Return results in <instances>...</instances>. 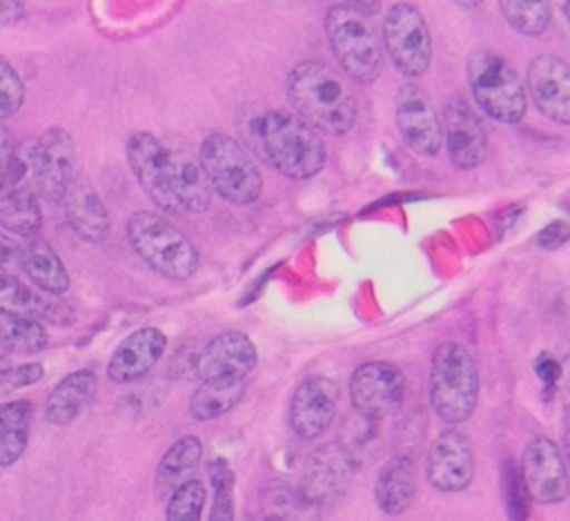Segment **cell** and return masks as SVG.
Here are the masks:
<instances>
[{"label": "cell", "instance_id": "24", "mask_svg": "<svg viewBox=\"0 0 570 521\" xmlns=\"http://www.w3.org/2000/svg\"><path fill=\"white\" fill-rule=\"evenodd\" d=\"M203 459V443L198 436L187 434L174 441L167 452L163 454L156 476H154V492L158 499H169V494L196 476V470Z\"/></svg>", "mask_w": 570, "mask_h": 521}, {"label": "cell", "instance_id": "5", "mask_svg": "<svg viewBox=\"0 0 570 521\" xmlns=\"http://www.w3.org/2000/svg\"><path fill=\"white\" fill-rule=\"evenodd\" d=\"M127 240L154 272L169 281H187L198 269L196 245L163 214L136 212L127 220Z\"/></svg>", "mask_w": 570, "mask_h": 521}, {"label": "cell", "instance_id": "16", "mask_svg": "<svg viewBox=\"0 0 570 521\" xmlns=\"http://www.w3.org/2000/svg\"><path fill=\"white\" fill-rule=\"evenodd\" d=\"M443 140L456 169H474L485 160L488 136L474 107L456 96L443 109Z\"/></svg>", "mask_w": 570, "mask_h": 521}, {"label": "cell", "instance_id": "26", "mask_svg": "<svg viewBox=\"0 0 570 521\" xmlns=\"http://www.w3.org/2000/svg\"><path fill=\"white\" fill-rule=\"evenodd\" d=\"M414 492V463L410 456H394L379 470L374 499L385 514H403L412 505Z\"/></svg>", "mask_w": 570, "mask_h": 521}, {"label": "cell", "instance_id": "27", "mask_svg": "<svg viewBox=\"0 0 570 521\" xmlns=\"http://www.w3.org/2000/svg\"><path fill=\"white\" fill-rule=\"evenodd\" d=\"M247 383L243 376L203 379L189 399V414L196 421H212L238 405L245 396Z\"/></svg>", "mask_w": 570, "mask_h": 521}, {"label": "cell", "instance_id": "11", "mask_svg": "<svg viewBox=\"0 0 570 521\" xmlns=\"http://www.w3.org/2000/svg\"><path fill=\"white\" fill-rule=\"evenodd\" d=\"M350 399L363 419L379 421L401 410L405 376L401 367L390 361L361 363L350 379Z\"/></svg>", "mask_w": 570, "mask_h": 521}, {"label": "cell", "instance_id": "31", "mask_svg": "<svg viewBox=\"0 0 570 521\" xmlns=\"http://www.w3.org/2000/svg\"><path fill=\"white\" fill-rule=\"evenodd\" d=\"M503 20L521 36H541L552 22L550 0H497Z\"/></svg>", "mask_w": 570, "mask_h": 521}, {"label": "cell", "instance_id": "17", "mask_svg": "<svg viewBox=\"0 0 570 521\" xmlns=\"http://www.w3.org/2000/svg\"><path fill=\"white\" fill-rule=\"evenodd\" d=\"M525 87L534 107L557 125H570V65L552 53L532 58Z\"/></svg>", "mask_w": 570, "mask_h": 521}, {"label": "cell", "instance_id": "33", "mask_svg": "<svg viewBox=\"0 0 570 521\" xmlns=\"http://www.w3.org/2000/svg\"><path fill=\"white\" fill-rule=\"evenodd\" d=\"M205 499V485L198 479H189L169 494L165 508L167 521H198Z\"/></svg>", "mask_w": 570, "mask_h": 521}, {"label": "cell", "instance_id": "1", "mask_svg": "<svg viewBox=\"0 0 570 521\" xmlns=\"http://www.w3.org/2000/svg\"><path fill=\"white\" fill-rule=\"evenodd\" d=\"M245 136L252 149L281 176L305 180L321 171L325 145L321 131L307 125L298 114L285 109H265L245 122Z\"/></svg>", "mask_w": 570, "mask_h": 521}, {"label": "cell", "instance_id": "8", "mask_svg": "<svg viewBox=\"0 0 570 521\" xmlns=\"http://www.w3.org/2000/svg\"><path fill=\"white\" fill-rule=\"evenodd\" d=\"M381 38L392 65L405 78H419L430 69L432 38L423 16L414 4L410 2L392 4L385 11Z\"/></svg>", "mask_w": 570, "mask_h": 521}, {"label": "cell", "instance_id": "23", "mask_svg": "<svg viewBox=\"0 0 570 521\" xmlns=\"http://www.w3.org/2000/svg\"><path fill=\"white\" fill-rule=\"evenodd\" d=\"M96 387H98V383H96V376L91 370H78V372L67 374L49 392L47 403H45V419L58 427L69 425L91 403Z\"/></svg>", "mask_w": 570, "mask_h": 521}, {"label": "cell", "instance_id": "29", "mask_svg": "<svg viewBox=\"0 0 570 521\" xmlns=\"http://www.w3.org/2000/svg\"><path fill=\"white\" fill-rule=\"evenodd\" d=\"M47 330L38 318L0 309V347L2 354H36L47 347Z\"/></svg>", "mask_w": 570, "mask_h": 521}, {"label": "cell", "instance_id": "14", "mask_svg": "<svg viewBox=\"0 0 570 521\" xmlns=\"http://www.w3.org/2000/svg\"><path fill=\"white\" fill-rule=\"evenodd\" d=\"M354 476V459L341 443L316 448L303 465L301 494L312 505H330L338 501Z\"/></svg>", "mask_w": 570, "mask_h": 521}, {"label": "cell", "instance_id": "4", "mask_svg": "<svg viewBox=\"0 0 570 521\" xmlns=\"http://www.w3.org/2000/svg\"><path fill=\"white\" fill-rule=\"evenodd\" d=\"M479 401V370L470 350L456 341L436 345L430 361V403L450 425L472 416Z\"/></svg>", "mask_w": 570, "mask_h": 521}, {"label": "cell", "instance_id": "32", "mask_svg": "<svg viewBox=\"0 0 570 521\" xmlns=\"http://www.w3.org/2000/svg\"><path fill=\"white\" fill-rule=\"evenodd\" d=\"M0 303H2V309L33 316L38 321L40 318H58L56 305L49 298L40 296L38 292H33L31 287H27L24 283H20L18 278H13L9 274L2 276Z\"/></svg>", "mask_w": 570, "mask_h": 521}, {"label": "cell", "instance_id": "40", "mask_svg": "<svg viewBox=\"0 0 570 521\" xmlns=\"http://www.w3.org/2000/svg\"><path fill=\"white\" fill-rule=\"evenodd\" d=\"M2 18H0V24L2 27H11L16 22L22 20V4L20 0H2Z\"/></svg>", "mask_w": 570, "mask_h": 521}, {"label": "cell", "instance_id": "34", "mask_svg": "<svg viewBox=\"0 0 570 521\" xmlns=\"http://www.w3.org/2000/svg\"><path fill=\"white\" fill-rule=\"evenodd\" d=\"M212 485H214V505H212V521H229L234 517L232 490H234V474L225 465L223 459L212 463L209 468Z\"/></svg>", "mask_w": 570, "mask_h": 521}, {"label": "cell", "instance_id": "19", "mask_svg": "<svg viewBox=\"0 0 570 521\" xmlns=\"http://www.w3.org/2000/svg\"><path fill=\"white\" fill-rule=\"evenodd\" d=\"M258 361L256 345L238 330H227L214 336L194 358V372L203 379L214 376H247Z\"/></svg>", "mask_w": 570, "mask_h": 521}, {"label": "cell", "instance_id": "36", "mask_svg": "<svg viewBox=\"0 0 570 521\" xmlns=\"http://www.w3.org/2000/svg\"><path fill=\"white\" fill-rule=\"evenodd\" d=\"M42 374H45L42 363H22V365H16V367L2 372V390L9 392V390H18V387L31 385V383L40 381Z\"/></svg>", "mask_w": 570, "mask_h": 521}, {"label": "cell", "instance_id": "3", "mask_svg": "<svg viewBox=\"0 0 570 521\" xmlns=\"http://www.w3.org/2000/svg\"><path fill=\"white\" fill-rule=\"evenodd\" d=\"M325 31L343 73L356 85L374 82L383 71V38L358 7L334 4L325 16Z\"/></svg>", "mask_w": 570, "mask_h": 521}, {"label": "cell", "instance_id": "2", "mask_svg": "<svg viewBox=\"0 0 570 521\" xmlns=\"http://www.w3.org/2000/svg\"><path fill=\"white\" fill-rule=\"evenodd\" d=\"M287 100L294 114L327 136L347 134L358 116L356 94L347 76L321 60L301 62L289 71Z\"/></svg>", "mask_w": 570, "mask_h": 521}, {"label": "cell", "instance_id": "15", "mask_svg": "<svg viewBox=\"0 0 570 521\" xmlns=\"http://www.w3.org/2000/svg\"><path fill=\"white\" fill-rule=\"evenodd\" d=\"M338 410V385L323 376L303 379L289 401V427L303 441L318 439L334 421Z\"/></svg>", "mask_w": 570, "mask_h": 521}, {"label": "cell", "instance_id": "10", "mask_svg": "<svg viewBox=\"0 0 570 521\" xmlns=\"http://www.w3.org/2000/svg\"><path fill=\"white\" fill-rule=\"evenodd\" d=\"M127 160L145 194L165 212H180L174 191V156L160 138L149 131H136L127 138Z\"/></svg>", "mask_w": 570, "mask_h": 521}, {"label": "cell", "instance_id": "39", "mask_svg": "<svg viewBox=\"0 0 570 521\" xmlns=\"http://www.w3.org/2000/svg\"><path fill=\"white\" fill-rule=\"evenodd\" d=\"M550 7H552V20L570 40V0H550Z\"/></svg>", "mask_w": 570, "mask_h": 521}, {"label": "cell", "instance_id": "6", "mask_svg": "<svg viewBox=\"0 0 570 521\" xmlns=\"http://www.w3.org/2000/svg\"><path fill=\"white\" fill-rule=\"evenodd\" d=\"M465 71L472 98L488 118L514 125L525 116V87L505 58L476 47L468 56Z\"/></svg>", "mask_w": 570, "mask_h": 521}, {"label": "cell", "instance_id": "35", "mask_svg": "<svg viewBox=\"0 0 570 521\" xmlns=\"http://www.w3.org/2000/svg\"><path fill=\"white\" fill-rule=\"evenodd\" d=\"M0 89H2V105H0V118L7 120L13 116L22 102H24V82L20 76L13 71V67L2 60L0 62Z\"/></svg>", "mask_w": 570, "mask_h": 521}, {"label": "cell", "instance_id": "25", "mask_svg": "<svg viewBox=\"0 0 570 521\" xmlns=\"http://www.w3.org/2000/svg\"><path fill=\"white\" fill-rule=\"evenodd\" d=\"M174 156V191L180 212L203 214L212 203V183L205 174L200 158L185 147H171Z\"/></svg>", "mask_w": 570, "mask_h": 521}, {"label": "cell", "instance_id": "30", "mask_svg": "<svg viewBox=\"0 0 570 521\" xmlns=\"http://www.w3.org/2000/svg\"><path fill=\"white\" fill-rule=\"evenodd\" d=\"M33 407L29 401H11L0 407V463L7 468L18 461L29 441Z\"/></svg>", "mask_w": 570, "mask_h": 521}, {"label": "cell", "instance_id": "38", "mask_svg": "<svg viewBox=\"0 0 570 521\" xmlns=\"http://www.w3.org/2000/svg\"><path fill=\"white\" fill-rule=\"evenodd\" d=\"M534 370H537V376L541 379V383L546 385V390L552 392V387L557 385L559 374H561L559 363H557L550 354H541V356L537 358V363H534Z\"/></svg>", "mask_w": 570, "mask_h": 521}, {"label": "cell", "instance_id": "41", "mask_svg": "<svg viewBox=\"0 0 570 521\" xmlns=\"http://www.w3.org/2000/svg\"><path fill=\"white\" fill-rule=\"evenodd\" d=\"M350 4L358 7L361 11H365L367 16H372L376 9H379V0H347Z\"/></svg>", "mask_w": 570, "mask_h": 521}, {"label": "cell", "instance_id": "43", "mask_svg": "<svg viewBox=\"0 0 570 521\" xmlns=\"http://www.w3.org/2000/svg\"><path fill=\"white\" fill-rule=\"evenodd\" d=\"M452 2L463 7V9H476L479 4H483V0H452Z\"/></svg>", "mask_w": 570, "mask_h": 521}, {"label": "cell", "instance_id": "18", "mask_svg": "<svg viewBox=\"0 0 570 521\" xmlns=\"http://www.w3.org/2000/svg\"><path fill=\"white\" fill-rule=\"evenodd\" d=\"M474 474V456L470 441L456 430H443L430 445L425 456V476L436 492H461Z\"/></svg>", "mask_w": 570, "mask_h": 521}, {"label": "cell", "instance_id": "37", "mask_svg": "<svg viewBox=\"0 0 570 521\" xmlns=\"http://www.w3.org/2000/svg\"><path fill=\"white\" fill-rule=\"evenodd\" d=\"M570 238V223L568 220H552L537 234V245L543 249H557Z\"/></svg>", "mask_w": 570, "mask_h": 521}, {"label": "cell", "instance_id": "20", "mask_svg": "<svg viewBox=\"0 0 570 521\" xmlns=\"http://www.w3.org/2000/svg\"><path fill=\"white\" fill-rule=\"evenodd\" d=\"M167 338L158 327H140L131 332L111 354L107 376L114 383H131L145 376L163 356Z\"/></svg>", "mask_w": 570, "mask_h": 521}, {"label": "cell", "instance_id": "28", "mask_svg": "<svg viewBox=\"0 0 570 521\" xmlns=\"http://www.w3.org/2000/svg\"><path fill=\"white\" fill-rule=\"evenodd\" d=\"M38 191L27 185L2 187L0 198V223L7 232L18 236H36L42 227V209Z\"/></svg>", "mask_w": 570, "mask_h": 521}, {"label": "cell", "instance_id": "9", "mask_svg": "<svg viewBox=\"0 0 570 521\" xmlns=\"http://www.w3.org/2000/svg\"><path fill=\"white\" fill-rule=\"evenodd\" d=\"M31 187L49 203H62L73 183V138L62 127H51L22 145Z\"/></svg>", "mask_w": 570, "mask_h": 521}, {"label": "cell", "instance_id": "7", "mask_svg": "<svg viewBox=\"0 0 570 521\" xmlns=\"http://www.w3.org/2000/svg\"><path fill=\"white\" fill-rule=\"evenodd\" d=\"M198 158L212 189L232 205H252L263 189L261 171L249 151L227 134H209L200 142Z\"/></svg>", "mask_w": 570, "mask_h": 521}, {"label": "cell", "instance_id": "12", "mask_svg": "<svg viewBox=\"0 0 570 521\" xmlns=\"http://www.w3.org/2000/svg\"><path fill=\"white\" fill-rule=\"evenodd\" d=\"M568 461L561 448L548 436H534L521 456V481L528 497L537 503L552 505L570 497Z\"/></svg>", "mask_w": 570, "mask_h": 521}, {"label": "cell", "instance_id": "42", "mask_svg": "<svg viewBox=\"0 0 570 521\" xmlns=\"http://www.w3.org/2000/svg\"><path fill=\"white\" fill-rule=\"evenodd\" d=\"M563 454H566L568 470H570V427H568V430H566V434H563Z\"/></svg>", "mask_w": 570, "mask_h": 521}, {"label": "cell", "instance_id": "21", "mask_svg": "<svg viewBox=\"0 0 570 521\" xmlns=\"http://www.w3.org/2000/svg\"><path fill=\"white\" fill-rule=\"evenodd\" d=\"M62 205L69 227L85 243H100L109 234V212L85 178H73Z\"/></svg>", "mask_w": 570, "mask_h": 521}, {"label": "cell", "instance_id": "22", "mask_svg": "<svg viewBox=\"0 0 570 521\" xmlns=\"http://www.w3.org/2000/svg\"><path fill=\"white\" fill-rule=\"evenodd\" d=\"M18 260L29 281L49 294H65L69 289V274L56 249L38 236H29L18 247Z\"/></svg>", "mask_w": 570, "mask_h": 521}, {"label": "cell", "instance_id": "13", "mask_svg": "<svg viewBox=\"0 0 570 521\" xmlns=\"http://www.w3.org/2000/svg\"><path fill=\"white\" fill-rule=\"evenodd\" d=\"M394 105L396 127L403 142L421 156H436L445 142L443 120L425 89L416 82H403L396 91Z\"/></svg>", "mask_w": 570, "mask_h": 521}]
</instances>
